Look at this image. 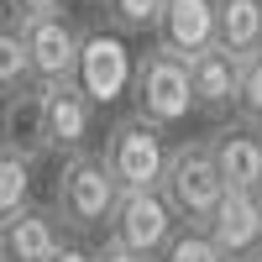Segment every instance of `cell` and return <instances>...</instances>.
Instances as JSON below:
<instances>
[{
	"instance_id": "6da1fadb",
	"label": "cell",
	"mask_w": 262,
	"mask_h": 262,
	"mask_svg": "<svg viewBox=\"0 0 262 262\" xmlns=\"http://www.w3.org/2000/svg\"><path fill=\"white\" fill-rule=\"evenodd\" d=\"M116 200H121V184L111 179L100 152H74L63 158L58 179H53V215L63 221V231L74 236H90V231H105L116 215Z\"/></svg>"
},
{
	"instance_id": "7a4b0ae2",
	"label": "cell",
	"mask_w": 262,
	"mask_h": 262,
	"mask_svg": "<svg viewBox=\"0 0 262 262\" xmlns=\"http://www.w3.org/2000/svg\"><path fill=\"white\" fill-rule=\"evenodd\" d=\"M158 189H163V200L173 205V215L184 226H205L215 215V205L226 200V179L215 168L210 142H179L168 152V168H163Z\"/></svg>"
},
{
	"instance_id": "3957f363",
	"label": "cell",
	"mask_w": 262,
	"mask_h": 262,
	"mask_svg": "<svg viewBox=\"0 0 262 262\" xmlns=\"http://www.w3.org/2000/svg\"><path fill=\"white\" fill-rule=\"evenodd\" d=\"M131 100L137 116H147L152 126H179L194 111V84H189V58L168 53L152 42L147 53H137V79H131Z\"/></svg>"
},
{
	"instance_id": "277c9868",
	"label": "cell",
	"mask_w": 262,
	"mask_h": 262,
	"mask_svg": "<svg viewBox=\"0 0 262 262\" xmlns=\"http://www.w3.org/2000/svg\"><path fill=\"white\" fill-rule=\"evenodd\" d=\"M168 142H163V126H152L147 116H121L111 131H105V168L121 189H158L163 184V168H168Z\"/></svg>"
},
{
	"instance_id": "5b68a950",
	"label": "cell",
	"mask_w": 262,
	"mask_h": 262,
	"mask_svg": "<svg viewBox=\"0 0 262 262\" xmlns=\"http://www.w3.org/2000/svg\"><path fill=\"white\" fill-rule=\"evenodd\" d=\"M179 226L184 221L163 200V189H121L116 215H111V226H105V242H116L126 252H142V257H158L173 242Z\"/></svg>"
},
{
	"instance_id": "8992f818",
	"label": "cell",
	"mask_w": 262,
	"mask_h": 262,
	"mask_svg": "<svg viewBox=\"0 0 262 262\" xmlns=\"http://www.w3.org/2000/svg\"><path fill=\"white\" fill-rule=\"evenodd\" d=\"M131 79H137V53L121 42V32H84L79 37L74 84L95 105H116L121 95H131Z\"/></svg>"
},
{
	"instance_id": "52a82bcc",
	"label": "cell",
	"mask_w": 262,
	"mask_h": 262,
	"mask_svg": "<svg viewBox=\"0 0 262 262\" xmlns=\"http://www.w3.org/2000/svg\"><path fill=\"white\" fill-rule=\"evenodd\" d=\"M42 111H48V147L58 152V158L90 152V137H95V100L84 95L74 79L42 84Z\"/></svg>"
},
{
	"instance_id": "ba28073f",
	"label": "cell",
	"mask_w": 262,
	"mask_h": 262,
	"mask_svg": "<svg viewBox=\"0 0 262 262\" xmlns=\"http://www.w3.org/2000/svg\"><path fill=\"white\" fill-rule=\"evenodd\" d=\"M210 242L226 252V262H247L262 252V189H226V200L215 205L205 221Z\"/></svg>"
},
{
	"instance_id": "9c48e42d",
	"label": "cell",
	"mask_w": 262,
	"mask_h": 262,
	"mask_svg": "<svg viewBox=\"0 0 262 262\" xmlns=\"http://www.w3.org/2000/svg\"><path fill=\"white\" fill-rule=\"evenodd\" d=\"M0 152H16V158H48V111H42V84H21L0 100Z\"/></svg>"
},
{
	"instance_id": "30bf717a",
	"label": "cell",
	"mask_w": 262,
	"mask_h": 262,
	"mask_svg": "<svg viewBox=\"0 0 262 262\" xmlns=\"http://www.w3.org/2000/svg\"><path fill=\"white\" fill-rule=\"evenodd\" d=\"M21 42H27V58H32V79L37 84L74 79V69H79V32L63 16L21 21Z\"/></svg>"
},
{
	"instance_id": "8fae6325",
	"label": "cell",
	"mask_w": 262,
	"mask_h": 262,
	"mask_svg": "<svg viewBox=\"0 0 262 262\" xmlns=\"http://www.w3.org/2000/svg\"><path fill=\"white\" fill-rule=\"evenodd\" d=\"M221 42V16H215V0H168L158 16V48L194 58Z\"/></svg>"
},
{
	"instance_id": "7c38bea8",
	"label": "cell",
	"mask_w": 262,
	"mask_h": 262,
	"mask_svg": "<svg viewBox=\"0 0 262 262\" xmlns=\"http://www.w3.org/2000/svg\"><path fill=\"white\" fill-rule=\"evenodd\" d=\"M189 84H194V111H210V116H226L236 111V90H242V58L231 48H205L189 58Z\"/></svg>"
},
{
	"instance_id": "4fadbf2b",
	"label": "cell",
	"mask_w": 262,
	"mask_h": 262,
	"mask_svg": "<svg viewBox=\"0 0 262 262\" xmlns=\"http://www.w3.org/2000/svg\"><path fill=\"white\" fill-rule=\"evenodd\" d=\"M58 247H63V221L42 205H27L11 221H0V252H6V262H53Z\"/></svg>"
},
{
	"instance_id": "5bb4252c",
	"label": "cell",
	"mask_w": 262,
	"mask_h": 262,
	"mask_svg": "<svg viewBox=\"0 0 262 262\" xmlns=\"http://www.w3.org/2000/svg\"><path fill=\"white\" fill-rule=\"evenodd\" d=\"M210 152H215L226 189H262V131L231 121L210 137Z\"/></svg>"
},
{
	"instance_id": "9a60e30c",
	"label": "cell",
	"mask_w": 262,
	"mask_h": 262,
	"mask_svg": "<svg viewBox=\"0 0 262 262\" xmlns=\"http://www.w3.org/2000/svg\"><path fill=\"white\" fill-rule=\"evenodd\" d=\"M221 16V48H231L236 58L262 53V0H215Z\"/></svg>"
},
{
	"instance_id": "2e32d148",
	"label": "cell",
	"mask_w": 262,
	"mask_h": 262,
	"mask_svg": "<svg viewBox=\"0 0 262 262\" xmlns=\"http://www.w3.org/2000/svg\"><path fill=\"white\" fill-rule=\"evenodd\" d=\"M32 205V163L16 152H0V221Z\"/></svg>"
},
{
	"instance_id": "e0dca14e",
	"label": "cell",
	"mask_w": 262,
	"mask_h": 262,
	"mask_svg": "<svg viewBox=\"0 0 262 262\" xmlns=\"http://www.w3.org/2000/svg\"><path fill=\"white\" fill-rule=\"evenodd\" d=\"M21 84H32V58H27V42H21V27H0V100Z\"/></svg>"
},
{
	"instance_id": "ac0fdd59",
	"label": "cell",
	"mask_w": 262,
	"mask_h": 262,
	"mask_svg": "<svg viewBox=\"0 0 262 262\" xmlns=\"http://www.w3.org/2000/svg\"><path fill=\"white\" fill-rule=\"evenodd\" d=\"M158 262H226V252L210 242L205 226H179V231H173V242L158 252Z\"/></svg>"
},
{
	"instance_id": "d6986e66",
	"label": "cell",
	"mask_w": 262,
	"mask_h": 262,
	"mask_svg": "<svg viewBox=\"0 0 262 262\" xmlns=\"http://www.w3.org/2000/svg\"><path fill=\"white\" fill-rule=\"evenodd\" d=\"M236 121L262 131V53L242 58V90H236Z\"/></svg>"
},
{
	"instance_id": "ffe728a7",
	"label": "cell",
	"mask_w": 262,
	"mask_h": 262,
	"mask_svg": "<svg viewBox=\"0 0 262 262\" xmlns=\"http://www.w3.org/2000/svg\"><path fill=\"white\" fill-rule=\"evenodd\" d=\"M168 0H105V16H111L116 32H158Z\"/></svg>"
},
{
	"instance_id": "44dd1931",
	"label": "cell",
	"mask_w": 262,
	"mask_h": 262,
	"mask_svg": "<svg viewBox=\"0 0 262 262\" xmlns=\"http://www.w3.org/2000/svg\"><path fill=\"white\" fill-rule=\"evenodd\" d=\"M58 11H63V0H6V16L16 27L21 21H37V16H58Z\"/></svg>"
},
{
	"instance_id": "7402d4cb",
	"label": "cell",
	"mask_w": 262,
	"mask_h": 262,
	"mask_svg": "<svg viewBox=\"0 0 262 262\" xmlns=\"http://www.w3.org/2000/svg\"><path fill=\"white\" fill-rule=\"evenodd\" d=\"M95 262H152V257H142V252H126V247H116V242H105V247L95 252Z\"/></svg>"
},
{
	"instance_id": "603a6c76",
	"label": "cell",
	"mask_w": 262,
	"mask_h": 262,
	"mask_svg": "<svg viewBox=\"0 0 262 262\" xmlns=\"http://www.w3.org/2000/svg\"><path fill=\"white\" fill-rule=\"evenodd\" d=\"M53 262H95V252H90V247H79V242H63Z\"/></svg>"
},
{
	"instance_id": "cb8c5ba5",
	"label": "cell",
	"mask_w": 262,
	"mask_h": 262,
	"mask_svg": "<svg viewBox=\"0 0 262 262\" xmlns=\"http://www.w3.org/2000/svg\"><path fill=\"white\" fill-rule=\"evenodd\" d=\"M247 262H262V252H257V257H247Z\"/></svg>"
},
{
	"instance_id": "d4e9b609",
	"label": "cell",
	"mask_w": 262,
	"mask_h": 262,
	"mask_svg": "<svg viewBox=\"0 0 262 262\" xmlns=\"http://www.w3.org/2000/svg\"><path fill=\"white\" fill-rule=\"evenodd\" d=\"M0 27H6V11H0Z\"/></svg>"
},
{
	"instance_id": "484cf974",
	"label": "cell",
	"mask_w": 262,
	"mask_h": 262,
	"mask_svg": "<svg viewBox=\"0 0 262 262\" xmlns=\"http://www.w3.org/2000/svg\"><path fill=\"white\" fill-rule=\"evenodd\" d=\"M90 6H105V0H90Z\"/></svg>"
},
{
	"instance_id": "4316f807",
	"label": "cell",
	"mask_w": 262,
	"mask_h": 262,
	"mask_svg": "<svg viewBox=\"0 0 262 262\" xmlns=\"http://www.w3.org/2000/svg\"><path fill=\"white\" fill-rule=\"evenodd\" d=\"M0 262H6V252H0Z\"/></svg>"
}]
</instances>
